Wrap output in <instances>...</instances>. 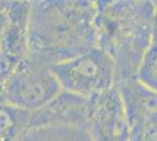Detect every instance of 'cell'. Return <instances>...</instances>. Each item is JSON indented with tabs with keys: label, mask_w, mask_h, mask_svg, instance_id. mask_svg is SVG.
I'll return each mask as SVG.
<instances>
[{
	"label": "cell",
	"mask_w": 157,
	"mask_h": 141,
	"mask_svg": "<svg viewBox=\"0 0 157 141\" xmlns=\"http://www.w3.org/2000/svg\"><path fill=\"white\" fill-rule=\"evenodd\" d=\"M95 0H31L29 57L47 66L98 47Z\"/></svg>",
	"instance_id": "1"
},
{
	"label": "cell",
	"mask_w": 157,
	"mask_h": 141,
	"mask_svg": "<svg viewBox=\"0 0 157 141\" xmlns=\"http://www.w3.org/2000/svg\"><path fill=\"white\" fill-rule=\"evenodd\" d=\"M95 7L98 46L114 61L116 86L137 79L154 27L152 0H95Z\"/></svg>",
	"instance_id": "2"
},
{
	"label": "cell",
	"mask_w": 157,
	"mask_h": 141,
	"mask_svg": "<svg viewBox=\"0 0 157 141\" xmlns=\"http://www.w3.org/2000/svg\"><path fill=\"white\" fill-rule=\"evenodd\" d=\"M62 89L96 96L116 86L114 61L100 47L51 66Z\"/></svg>",
	"instance_id": "3"
},
{
	"label": "cell",
	"mask_w": 157,
	"mask_h": 141,
	"mask_svg": "<svg viewBox=\"0 0 157 141\" xmlns=\"http://www.w3.org/2000/svg\"><path fill=\"white\" fill-rule=\"evenodd\" d=\"M62 91L49 66L28 57L14 74L7 87V96L17 108L32 113L44 107Z\"/></svg>",
	"instance_id": "4"
},
{
	"label": "cell",
	"mask_w": 157,
	"mask_h": 141,
	"mask_svg": "<svg viewBox=\"0 0 157 141\" xmlns=\"http://www.w3.org/2000/svg\"><path fill=\"white\" fill-rule=\"evenodd\" d=\"M130 126L131 141H157V91L138 79L117 86Z\"/></svg>",
	"instance_id": "5"
},
{
	"label": "cell",
	"mask_w": 157,
	"mask_h": 141,
	"mask_svg": "<svg viewBox=\"0 0 157 141\" xmlns=\"http://www.w3.org/2000/svg\"><path fill=\"white\" fill-rule=\"evenodd\" d=\"M94 109V96L62 89L54 99L31 113L29 127L65 126L87 129Z\"/></svg>",
	"instance_id": "6"
},
{
	"label": "cell",
	"mask_w": 157,
	"mask_h": 141,
	"mask_svg": "<svg viewBox=\"0 0 157 141\" xmlns=\"http://www.w3.org/2000/svg\"><path fill=\"white\" fill-rule=\"evenodd\" d=\"M87 132L93 141H131L130 126L117 86L94 96Z\"/></svg>",
	"instance_id": "7"
},
{
	"label": "cell",
	"mask_w": 157,
	"mask_h": 141,
	"mask_svg": "<svg viewBox=\"0 0 157 141\" xmlns=\"http://www.w3.org/2000/svg\"><path fill=\"white\" fill-rule=\"evenodd\" d=\"M137 79L145 86L157 91V14L155 20L149 46L145 51L141 67L138 71Z\"/></svg>",
	"instance_id": "8"
},
{
	"label": "cell",
	"mask_w": 157,
	"mask_h": 141,
	"mask_svg": "<svg viewBox=\"0 0 157 141\" xmlns=\"http://www.w3.org/2000/svg\"><path fill=\"white\" fill-rule=\"evenodd\" d=\"M152 2H154V6H155V13L157 14V0H152Z\"/></svg>",
	"instance_id": "9"
},
{
	"label": "cell",
	"mask_w": 157,
	"mask_h": 141,
	"mask_svg": "<svg viewBox=\"0 0 157 141\" xmlns=\"http://www.w3.org/2000/svg\"><path fill=\"white\" fill-rule=\"evenodd\" d=\"M28 1H31V0H28Z\"/></svg>",
	"instance_id": "10"
}]
</instances>
